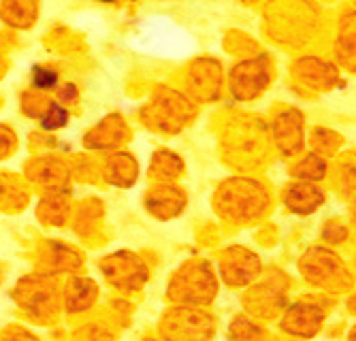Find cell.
<instances>
[{
	"instance_id": "7",
	"label": "cell",
	"mask_w": 356,
	"mask_h": 341,
	"mask_svg": "<svg viewBox=\"0 0 356 341\" xmlns=\"http://www.w3.org/2000/svg\"><path fill=\"white\" fill-rule=\"evenodd\" d=\"M352 341H356V331H354V335H352Z\"/></svg>"
},
{
	"instance_id": "2",
	"label": "cell",
	"mask_w": 356,
	"mask_h": 341,
	"mask_svg": "<svg viewBox=\"0 0 356 341\" xmlns=\"http://www.w3.org/2000/svg\"><path fill=\"white\" fill-rule=\"evenodd\" d=\"M322 312L314 305H295L284 320V328L295 335H314L320 326Z\"/></svg>"
},
{
	"instance_id": "6",
	"label": "cell",
	"mask_w": 356,
	"mask_h": 341,
	"mask_svg": "<svg viewBox=\"0 0 356 341\" xmlns=\"http://www.w3.org/2000/svg\"><path fill=\"white\" fill-rule=\"evenodd\" d=\"M35 83H37L39 88H51V85L56 83V73L37 69V71H35Z\"/></svg>"
},
{
	"instance_id": "5",
	"label": "cell",
	"mask_w": 356,
	"mask_h": 341,
	"mask_svg": "<svg viewBox=\"0 0 356 341\" xmlns=\"http://www.w3.org/2000/svg\"><path fill=\"white\" fill-rule=\"evenodd\" d=\"M325 163H322L318 156H309L307 160H303L297 169H295V173L299 175V177H309V179H318V177H322L325 175Z\"/></svg>"
},
{
	"instance_id": "3",
	"label": "cell",
	"mask_w": 356,
	"mask_h": 341,
	"mask_svg": "<svg viewBox=\"0 0 356 341\" xmlns=\"http://www.w3.org/2000/svg\"><path fill=\"white\" fill-rule=\"evenodd\" d=\"M275 137L277 145L286 153L297 151L301 147V115L297 111H288L280 115L275 122Z\"/></svg>"
},
{
	"instance_id": "4",
	"label": "cell",
	"mask_w": 356,
	"mask_h": 341,
	"mask_svg": "<svg viewBox=\"0 0 356 341\" xmlns=\"http://www.w3.org/2000/svg\"><path fill=\"white\" fill-rule=\"evenodd\" d=\"M322 201H325V197L309 183H297L293 188H288V192H286V205L297 213H309Z\"/></svg>"
},
{
	"instance_id": "8",
	"label": "cell",
	"mask_w": 356,
	"mask_h": 341,
	"mask_svg": "<svg viewBox=\"0 0 356 341\" xmlns=\"http://www.w3.org/2000/svg\"><path fill=\"white\" fill-rule=\"evenodd\" d=\"M103 3H111V0H103Z\"/></svg>"
},
{
	"instance_id": "1",
	"label": "cell",
	"mask_w": 356,
	"mask_h": 341,
	"mask_svg": "<svg viewBox=\"0 0 356 341\" xmlns=\"http://www.w3.org/2000/svg\"><path fill=\"white\" fill-rule=\"evenodd\" d=\"M303 271L305 275L309 277L312 282L316 284H322V286H327L331 282H339V273H343V265L339 263L337 256L329 254V252H309V256L303 258Z\"/></svg>"
}]
</instances>
